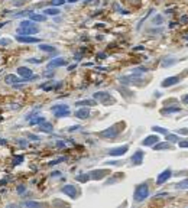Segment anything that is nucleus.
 <instances>
[{
    "instance_id": "12",
    "label": "nucleus",
    "mask_w": 188,
    "mask_h": 208,
    "mask_svg": "<svg viewBox=\"0 0 188 208\" xmlns=\"http://www.w3.org/2000/svg\"><path fill=\"white\" fill-rule=\"evenodd\" d=\"M143 158H145L143 150H136V152L132 155V158H130V162H132L133 166H139V165L143 163Z\"/></svg>"
},
{
    "instance_id": "27",
    "label": "nucleus",
    "mask_w": 188,
    "mask_h": 208,
    "mask_svg": "<svg viewBox=\"0 0 188 208\" xmlns=\"http://www.w3.org/2000/svg\"><path fill=\"white\" fill-rule=\"evenodd\" d=\"M152 131H154V133H158V134H168V133H169L165 127H161V126H154L152 127Z\"/></svg>"
},
{
    "instance_id": "30",
    "label": "nucleus",
    "mask_w": 188,
    "mask_h": 208,
    "mask_svg": "<svg viewBox=\"0 0 188 208\" xmlns=\"http://www.w3.org/2000/svg\"><path fill=\"white\" fill-rule=\"evenodd\" d=\"M42 121H45V117L38 116L36 119H31V120H29V124H31V126H35V124H39V123H42Z\"/></svg>"
},
{
    "instance_id": "5",
    "label": "nucleus",
    "mask_w": 188,
    "mask_h": 208,
    "mask_svg": "<svg viewBox=\"0 0 188 208\" xmlns=\"http://www.w3.org/2000/svg\"><path fill=\"white\" fill-rule=\"evenodd\" d=\"M119 133H120V127H117V124H113V126L107 127L106 130L100 131L99 136L101 139H116L119 136Z\"/></svg>"
},
{
    "instance_id": "1",
    "label": "nucleus",
    "mask_w": 188,
    "mask_h": 208,
    "mask_svg": "<svg viewBox=\"0 0 188 208\" xmlns=\"http://www.w3.org/2000/svg\"><path fill=\"white\" fill-rule=\"evenodd\" d=\"M39 32V26L36 23H33V20L28 19V20H22L19 27L16 30V35H36Z\"/></svg>"
},
{
    "instance_id": "48",
    "label": "nucleus",
    "mask_w": 188,
    "mask_h": 208,
    "mask_svg": "<svg viewBox=\"0 0 188 208\" xmlns=\"http://www.w3.org/2000/svg\"><path fill=\"white\" fill-rule=\"evenodd\" d=\"M80 129V126H72L71 129H70V131H74V130H78Z\"/></svg>"
},
{
    "instance_id": "35",
    "label": "nucleus",
    "mask_w": 188,
    "mask_h": 208,
    "mask_svg": "<svg viewBox=\"0 0 188 208\" xmlns=\"http://www.w3.org/2000/svg\"><path fill=\"white\" fill-rule=\"evenodd\" d=\"M67 0H51V5L52 6H61V5H64Z\"/></svg>"
},
{
    "instance_id": "14",
    "label": "nucleus",
    "mask_w": 188,
    "mask_h": 208,
    "mask_svg": "<svg viewBox=\"0 0 188 208\" xmlns=\"http://www.w3.org/2000/svg\"><path fill=\"white\" fill-rule=\"evenodd\" d=\"M159 142V136H158V133H154V134H149V136H146L140 142V145L142 146H154V145H156V143Z\"/></svg>"
},
{
    "instance_id": "2",
    "label": "nucleus",
    "mask_w": 188,
    "mask_h": 208,
    "mask_svg": "<svg viewBox=\"0 0 188 208\" xmlns=\"http://www.w3.org/2000/svg\"><path fill=\"white\" fill-rule=\"evenodd\" d=\"M148 197H149V185H148V182H142V184L136 185L135 192H133V201L140 204L143 203Z\"/></svg>"
},
{
    "instance_id": "7",
    "label": "nucleus",
    "mask_w": 188,
    "mask_h": 208,
    "mask_svg": "<svg viewBox=\"0 0 188 208\" xmlns=\"http://www.w3.org/2000/svg\"><path fill=\"white\" fill-rule=\"evenodd\" d=\"M61 192L62 194H65L67 197L72 198V199H75L78 197V189L75 188V185H71V184H67L61 188Z\"/></svg>"
},
{
    "instance_id": "42",
    "label": "nucleus",
    "mask_w": 188,
    "mask_h": 208,
    "mask_svg": "<svg viewBox=\"0 0 188 208\" xmlns=\"http://www.w3.org/2000/svg\"><path fill=\"white\" fill-rule=\"evenodd\" d=\"M179 148H188V142H178Z\"/></svg>"
},
{
    "instance_id": "23",
    "label": "nucleus",
    "mask_w": 188,
    "mask_h": 208,
    "mask_svg": "<svg viewBox=\"0 0 188 208\" xmlns=\"http://www.w3.org/2000/svg\"><path fill=\"white\" fill-rule=\"evenodd\" d=\"M179 107H165V109L161 110V114H171V113H178L179 111Z\"/></svg>"
},
{
    "instance_id": "34",
    "label": "nucleus",
    "mask_w": 188,
    "mask_h": 208,
    "mask_svg": "<svg viewBox=\"0 0 188 208\" xmlns=\"http://www.w3.org/2000/svg\"><path fill=\"white\" fill-rule=\"evenodd\" d=\"M133 71H135V74H142V72L148 71V68H145V66H138V68H135Z\"/></svg>"
},
{
    "instance_id": "10",
    "label": "nucleus",
    "mask_w": 188,
    "mask_h": 208,
    "mask_svg": "<svg viewBox=\"0 0 188 208\" xmlns=\"http://www.w3.org/2000/svg\"><path fill=\"white\" fill-rule=\"evenodd\" d=\"M16 41L20 44H41L39 38H35L32 35H16Z\"/></svg>"
},
{
    "instance_id": "20",
    "label": "nucleus",
    "mask_w": 188,
    "mask_h": 208,
    "mask_svg": "<svg viewBox=\"0 0 188 208\" xmlns=\"http://www.w3.org/2000/svg\"><path fill=\"white\" fill-rule=\"evenodd\" d=\"M152 148H154V150H169V149H172V145L171 142L166 140V142H158Z\"/></svg>"
},
{
    "instance_id": "46",
    "label": "nucleus",
    "mask_w": 188,
    "mask_h": 208,
    "mask_svg": "<svg viewBox=\"0 0 188 208\" xmlns=\"http://www.w3.org/2000/svg\"><path fill=\"white\" fill-rule=\"evenodd\" d=\"M51 175H52V176H60V175H61V172H58V170H55V172H52Z\"/></svg>"
},
{
    "instance_id": "24",
    "label": "nucleus",
    "mask_w": 188,
    "mask_h": 208,
    "mask_svg": "<svg viewBox=\"0 0 188 208\" xmlns=\"http://www.w3.org/2000/svg\"><path fill=\"white\" fill-rule=\"evenodd\" d=\"M174 186H175L177 189H188V178L187 179H183V181L177 182Z\"/></svg>"
},
{
    "instance_id": "21",
    "label": "nucleus",
    "mask_w": 188,
    "mask_h": 208,
    "mask_svg": "<svg viewBox=\"0 0 188 208\" xmlns=\"http://www.w3.org/2000/svg\"><path fill=\"white\" fill-rule=\"evenodd\" d=\"M61 13V10L55 7V6H52V7H46L44 10V15H48V16H58Z\"/></svg>"
},
{
    "instance_id": "33",
    "label": "nucleus",
    "mask_w": 188,
    "mask_h": 208,
    "mask_svg": "<svg viewBox=\"0 0 188 208\" xmlns=\"http://www.w3.org/2000/svg\"><path fill=\"white\" fill-rule=\"evenodd\" d=\"M25 207H41V203H35V201H26L23 203Z\"/></svg>"
},
{
    "instance_id": "41",
    "label": "nucleus",
    "mask_w": 188,
    "mask_h": 208,
    "mask_svg": "<svg viewBox=\"0 0 188 208\" xmlns=\"http://www.w3.org/2000/svg\"><path fill=\"white\" fill-rule=\"evenodd\" d=\"M181 101H183L184 104H188V94H185V95H183V99H181Z\"/></svg>"
},
{
    "instance_id": "52",
    "label": "nucleus",
    "mask_w": 188,
    "mask_h": 208,
    "mask_svg": "<svg viewBox=\"0 0 188 208\" xmlns=\"http://www.w3.org/2000/svg\"><path fill=\"white\" fill-rule=\"evenodd\" d=\"M75 66H77V65H70V66H68V70H70V71H71V70H74V68H75Z\"/></svg>"
},
{
    "instance_id": "38",
    "label": "nucleus",
    "mask_w": 188,
    "mask_h": 208,
    "mask_svg": "<svg viewBox=\"0 0 188 208\" xmlns=\"http://www.w3.org/2000/svg\"><path fill=\"white\" fill-rule=\"evenodd\" d=\"M25 191H26V186H25V185L17 186V194H23Z\"/></svg>"
},
{
    "instance_id": "29",
    "label": "nucleus",
    "mask_w": 188,
    "mask_h": 208,
    "mask_svg": "<svg viewBox=\"0 0 188 208\" xmlns=\"http://www.w3.org/2000/svg\"><path fill=\"white\" fill-rule=\"evenodd\" d=\"M165 136H166V140H168V142H171V143H177V142H179V137H178L177 134L168 133V134H165Z\"/></svg>"
},
{
    "instance_id": "19",
    "label": "nucleus",
    "mask_w": 188,
    "mask_h": 208,
    "mask_svg": "<svg viewBox=\"0 0 188 208\" xmlns=\"http://www.w3.org/2000/svg\"><path fill=\"white\" fill-rule=\"evenodd\" d=\"M38 130L44 131V133H52V131H54V126L45 120V121H42V123H39L38 124Z\"/></svg>"
},
{
    "instance_id": "17",
    "label": "nucleus",
    "mask_w": 188,
    "mask_h": 208,
    "mask_svg": "<svg viewBox=\"0 0 188 208\" xmlns=\"http://www.w3.org/2000/svg\"><path fill=\"white\" fill-rule=\"evenodd\" d=\"M77 107H94L97 106V100L96 99H87V100H80L75 103Z\"/></svg>"
},
{
    "instance_id": "44",
    "label": "nucleus",
    "mask_w": 188,
    "mask_h": 208,
    "mask_svg": "<svg viewBox=\"0 0 188 208\" xmlns=\"http://www.w3.org/2000/svg\"><path fill=\"white\" fill-rule=\"evenodd\" d=\"M28 62H32V64H39L41 59H32V58H28Z\"/></svg>"
},
{
    "instance_id": "16",
    "label": "nucleus",
    "mask_w": 188,
    "mask_h": 208,
    "mask_svg": "<svg viewBox=\"0 0 188 208\" xmlns=\"http://www.w3.org/2000/svg\"><path fill=\"white\" fill-rule=\"evenodd\" d=\"M5 81L7 82V84L15 85V84H19V82H25V80H23L20 75L17 77V75H15V74H7V75L5 77Z\"/></svg>"
},
{
    "instance_id": "9",
    "label": "nucleus",
    "mask_w": 188,
    "mask_h": 208,
    "mask_svg": "<svg viewBox=\"0 0 188 208\" xmlns=\"http://www.w3.org/2000/svg\"><path fill=\"white\" fill-rule=\"evenodd\" d=\"M172 175H174V174H172V170L169 169V168L164 169V170H162V172L159 174V175H158V178H156V185L159 186V185H162V184L168 182V179H169V178H171Z\"/></svg>"
},
{
    "instance_id": "32",
    "label": "nucleus",
    "mask_w": 188,
    "mask_h": 208,
    "mask_svg": "<svg viewBox=\"0 0 188 208\" xmlns=\"http://www.w3.org/2000/svg\"><path fill=\"white\" fill-rule=\"evenodd\" d=\"M23 155H17V156H15L13 158V165H20L23 162Z\"/></svg>"
},
{
    "instance_id": "18",
    "label": "nucleus",
    "mask_w": 188,
    "mask_h": 208,
    "mask_svg": "<svg viewBox=\"0 0 188 208\" xmlns=\"http://www.w3.org/2000/svg\"><path fill=\"white\" fill-rule=\"evenodd\" d=\"M74 116H75L77 119H80V120L89 119V117H90V110H89V107H83V109L77 110V111L74 113Z\"/></svg>"
},
{
    "instance_id": "45",
    "label": "nucleus",
    "mask_w": 188,
    "mask_h": 208,
    "mask_svg": "<svg viewBox=\"0 0 188 208\" xmlns=\"http://www.w3.org/2000/svg\"><path fill=\"white\" fill-rule=\"evenodd\" d=\"M145 48L143 46H140V45H139V46H136V48H133V51H143Z\"/></svg>"
},
{
    "instance_id": "15",
    "label": "nucleus",
    "mask_w": 188,
    "mask_h": 208,
    "mask_svg": "<svg viewBox=\"0 0 188 208\" xmlns=\"http://www.w3.org/2000/svg\"><path fill=\"white\" fill-rule=\"evenodd\" d=\"M179 81H181V78H179V77H177V75H172V77L165 78L164 81L161 82V85H162L164 88H166V87H172V85L178 84Z\"/></svg>"
},
{
    "instance_id": "22",
    "label": "nucleus",
    "mask_w": 188,
    "mask_h": 208,
    "mask_svg": "<svg viewBox=\"0 0 188 208\" xmlns=\"http://www.w3.org/2000/svg\"><path fill=\"white\" fill-rule=\"evenodd\" d=\"M29 19L33 20V22H45L46 20V15H41V13H31L29 15Z\"/></svg>"
},
{
    "instance_id": "6",
    "label": "nucleus",
    "mask_w": 188,
    "mask_h": 208,
    "mask_svg": "<svg viewBox=\"0 0 188 208\" xmlns=\"http://www.w3.org/2000/svg\"><path fill=\"white\" fill-rule=\"evenodd\" d=\"M16 72H17V75H20L25 81H31V80H35V78H36L33 75L32 70H29L28 66H19L16 70Z\"/></svg>"
},
{
    "instance_id": "8",
    "label": "nucleus",
    "mask_w": 188,
    "mask_h": 208,
    "mask_svg": "<svg viewBox=\"0 0 188 208\" xmlns=\"http://www.w3.org/2000/svg\"><path fill=\"white\" fill-rule=\"evenodd\" d=\"M90 176H91V179H94V181H101V179H104L106 176L109 175V174H111L109 169H94L91 170V172H89Z\"/></svg>"
},
{
    "instance_id": "36",
    "label": "nucleus",
    "mask_w": 188,
    "mask_h": 208,
    "mask_svg": "<svg viewBox=\"0 0 188 208\" xmlns=\"http://www.w3.org/2000/svg\"><path fill=\"white\" fill-rule=\"evenodd\" d=\"M119 178H120V176H113L111 179H107V181H106V185H111V184H113V182H116Z\"/></svg>"
},
{
    "instance_id": "3",
    "label": "nucleus",
    "mask_w": 188,
    "mask_h": 208,
    "mask_svg": "<svg viewBox=\"0 0 188 208\" xmlns=\"http://www.w3.org/2000/svg\"><path fill=\"white\" fill-rule=\"evenodd\" d=\"M93 97L97 100L99 103L103 104V106H110V104L116 103V100L113 99V95H111L110 93H106V91H97V93H94Z\"/></svg>"
},
{
    "instance_id": "39",
    "label": "nucleus",
    "mask_w": 188,
    "mask_h": 208,
    "mask_svg": "<svg viewBox=\"0 0 188 208\" xmlns=\"http://www.w3.org/2000/svg\"><path fill=\"white\" fill-rule=\"evenodd\" d=\"M154 23H155V25H161V23H162V16H156L155 19H154Z\"/></svg>"
},
{
    "instance_id": "50",
    "label": "nucleus",
    "mask_w": 188,
    "mask_h": 208,
    "mask_svg": "<svg viewBox=\"0 0 188 208\" xmlns=\"http://www.w3.org/2000/svg\"><path fill=\"white\" fill-rule=\"evenodd\" d=\"M19 143H20V146H26V140H20Z\"/></svg>"
},
{
    "instance_id": "26",
    "label": "nucleus",
    "mask_w": 188,
    "mask_h": 208,
    "mask_svg": "<svg viewBox=\"0 0 188 208\" xmlns=\"http://www.w3.org/2000/svg\"><path fill=\"white\" fill-rule=\"evenodd\" d=\"M175 62H177V59H169V58L166 56V58H164V59H162V62H161V65H162V68H166V66L174 65Z\"/></svg>"
},
{
    "instance_id": "51",
    "label": "nucleus",
    "mask_w": 188,
    "mask_h": 208,
    "mask_svg": "<svg viewBox=\"0 0 188 208\" xmlns=\"http://www.w3.org/2000/svg\"><path fill=\"white\" fill-rule=\"evenodd\" d=\"M68 3H77V2H80V0H67Z\"/></svg>"
},
{
    "instance_id": "40",
    "label": "nucleus",
    "mask_w": 188,
    "mask_h": 208,
    "mask_svg": "<svg viewBox=\"0 0 188 208\" xmlns=\"http://www.w3.org/2000/svg\"><path fill=\"white\" fill-rule=\"evenodd\" d=\"M177 133L178 134H188V129H178Z\"/></svg>"
},
{
    "instance_id": "4",
    "label": "nucleus",
    "mask_w": 188,
    "mask_h": 208,
    "mask_svg": "<svg viewBox=\"0 0 188 208\" xmlns=\"http://www.w3.org/2000/svg\"><path fill=\"white\" fill-rule=\"evenodd\" d=\"M51 111H52V113L55 114V117H58V119H61V117H68V116L71 114L70 107H68L67 104H55V106L51 107Z\"/></svg>"
},
{
    "instance_id": "25",
    "label": "nucleus",
    "mask_w": 188,
    "mask_h": 208,
    "mask_svg": "<svg viewBox=\"0 0 188 208\" xmlns=\"http://www.w3.org/2000/svg\"><path fill=\"white\" fill-rule=\"evenodd\" d=\"M38 48L41 51H44V52H54V51H55V48H54L52 45H46V44H39Z\"/></svg>"
},
{
    "instance_id": "49",
    "label": "nucleus",
    "mask_w": 188,
    "mask_h": 208,
    "mask_svg": "<svg viewBox=\"0 0 188 208\" xmlns=\"http://www.w3.org/2000/svg\"><path fill=\"white\" fill-rule=\"evenodd\" d=\"M181 22H188V16H183V17H181Z\"/></svg>"
},
{
    "instance_id": "47",
    "label": "nucleus",
    "mask_w": 188,
    "mask_h": 208,
    "mask_svg": "<svg viewBox=\"0 0 188 208\" xmlns=\"http://www.w3.org/2000/svg\"><path fill=\"white\" fill-rule=\"evenodd\" d=\"M104 56H106L104 54H97V58H99V59H104Z\"/></svg>"
},
{
    "instance_id": "13",
    "label": "nucleus",
    "mask_w": 188,
    "mask_h": 208,
    "mask_svg": "<svg viewBox=\"0 0 188 208\" xmlns=\"http://www.w3.org/2000/svg\"><path fill=\"white\" fill-rule=\"evenodd\" d=\"M127 150H129V146H127V145L117 146V148H113L109 150V156H123V155L127 153Z\"/></svg>"
},
{
    "instance_id": "28",
    "label": "nucleus",
    "mask_w": 188,
    "mask_h": 208,
    "mask_svg": "<svg viewBox=\"0 0 188 208\" xmlns=\"http://www.w3.org/2000/svg\"><path fill=\"white\" fill-rule=\"evenodd\" d=\"M89 179H91L90 174H89V175H87V174H83V175H77V176H75V181H78V182H87Z\"/></svg>"
},
{
    "instance_id": "43",
    "label": "nucleus",
    "mask_w": 188,
    "mask_h": 208,
    "mask_svg": "<svg viewBox=\"0 0 188 208\" xmlns=\"http://www.w3.org/2000/svg\"><path fill=\"white\" fill-rule=\"evenodd\" d=\"M10 44V41L9 39H2V46H6V45Z\"/></svg>"
},
{
    "instance_id": "11",
    "label": "nucleus",
    "mask_w": 188,
    "mask_h": 208,
    "mask_svg": "<svg viewBox=\"0 0 188 208\" xmlns=\"http://www.w3.org/2000/svg\"><path fill=\"white\" fill-rule=\"evenodd\" d=\"M64 65H67V61L64 59V58H60V56H58V58H52V59L46 64V68H48V70H51V68L55 70V68H60V66H64Z\"/></svg>"
},
{
    "instance_id": "37",
    "label": "nucleus",
    "mask_w": 188,
    "mask_h": 208,
    "mask_svg": "<svg viewBox=\"0 0 188 208\" xmlns=\"http://www.w3.org/2000/svg\"><path fill=\"white\" fill-rule=\"evenodd\" d=\"M28 139H31V140H39L41 137H39L38 134H33V133H29V134H28Z\"/></svg>"
},
{
    "instance_id": "31",
    "label": "nucleus",
    "mask_w": 188,
    "mask_h": 208,
    "mask_svg": "<svg viewBox=\"0 0 188 208\" xmlns=\"http://www.w3.org/2000/svg\"><path fill=\"white\" fill-rule=\"evenodd\" d=\"M64 160H67V158H64V156H61V158H58V159H54V160H51L49 166H54V165H58V163H61V162H64Z\"/></svg>"
}]
</instances>
